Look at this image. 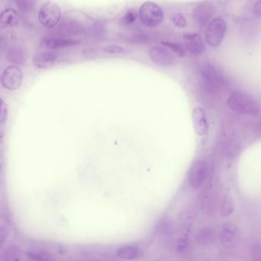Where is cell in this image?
Masks as SVG:
<instances>
[{"instance_id": "obj_1", "label": "cell", "mask_w": 261, "mask_h": 261, "mask_svg": "<svg viewBox=\"0 0 261 261\" xmlns=\"http://www.w3.org/2000/svg\"><path fill=\"white\" fill-rule=\"evenodd\" d=\"M203 88L211 94H219L227 87V82L222 73L210 64H204L198 71Z\"/></svg>"}, {"instance_id": "obj_2", "label": "cell", "mask_w": 261, "mask_h": 261, "mask_svg": "<svg viewBox=\"0 0 261 261\" xmlns=\"http://www.w3.org/2000/svg\"><path fill=\"white\" fill-rule=\"evenodd\" d=\"M230 111L242 115L256 116L259 114V106L251 96L241 91L232 93L227 100Z\"/></svg>"}, {"instance_id": "obj_3", "label": "cell", "mask_w": 261, "mask_h": 261, "mask_svg": "<svg viewBox=\"0 0 261 261\" xmlns=\"http://www.w3.org/2000/svg\"><path fill=\"white\" fill-rule=\"evenodd\" d=\"M139 17L140 22L145 27L155 28L163 23L164 13L160 6L155 3L147 1L140 7Z\"/></svg>"}, {"instance_id": "obj_4", "label": "cell", "mask_w": 261, "mask_h": 261, "mask_svg": "<svg viewBox=\"0 0 261 261\" xmlns=\"http://www.w3.org/2000/svg\"><path fill=\"white\" fill-rule=\"evenodd\" d=\"M38 19L42 27L48 29L54 28L60 22V8L54 2H47L41 7Z\"/></svg>"}, {"instance_id": "obj_5", "label": "cell", "mask_w": 261, "mask_h": 261, "mask_svg": "<svg viewBox=\"0 0 261 261\" xmlns=\"http://www.w3.org/2000/svg\"><path fill=\"white\" fill-rule=\"evenodd\" d=\"M227 30L225 21L221 18L213 19L207 25L205 33V39L207 44L212 48L218 47L224 39Z\"/></svg>"}, {"instance_id": "obj_6", "label": "cell", "mask_w": 261, "mask_h": 261, "mask_svg": "<svg viewBox=\"0 0 261 261\" xmlns=\"http://www.w3.org/2000/svg\"><path fill=\"white\" fill-rule=\"evenodd\" d=\"M208 165L205 160H197L191 166L188 173V183L192 189L201 187L207 177Z\"/></svg>"}, {"instance_id": "obj_7", "label": "cell", "mask_w": 261, "mask_h": 261, "mask_svg": "<svg viewBox=\"0 0 261 261\" xmlns=\"http://www.w3.org/2000/svg\"><path fill=\"white\" fill-rule=\"evenodd\" d=\"M23 74L19 67L10 65L7 67L1 74V84L6 89L16 91L20 88Z\"/></svg>"}, {"instance_id": "obj_8", "label": "cell", "mask_w": 261, "mask_h": 261, "mask_svg": "<svg viewBox=\"0 0 261 261\" xmlns=\"http://www.w3.org/2000/svg\"><path fill=\"white\" fill-rule=\"evenodd\" d=\"M220 242L226 248L230 249L235 247L239 241V229L233 223L227 222L220 227L218 231Z\"/></svg>"}, {"instance_id": "obj_9", "label": "cell", "mask_w": 261, "mask_h": 261, "mask_svg": "<svg viewBox=\"0 0 261 261\" xmlns=\"http://www.w3.org/2000/svg\"><path fill=\"white\" fill-rule=\"evenodd\" d=\"M149 56L151 61L159 66H169L175 62V57L172 51L163 47H152L149 49Z\"/></svg>"}, {"instance_id": "obj_10", "label": "cell", "mask_w": 261, "mask_h": 261, "mask_svg": "<svg viewBox=\"0 0 261 261\" xmlns=\"http://www.w3.org/2000/svg\"><path fill=\"white\" fill-rule=\"evenodd\" d=\"M60 57V54L56 51H41L33 58V64L38 69H46L56 65L59 62Z\"/></svg>"}, {"instance_id": "obj_11", "label": "cell", "mask_w": 261, "mask_h": 261, "mask_svg": "<svg viewBox=\"0 0 261 261\" xmlns=\"http://www.w3.org/2000/svg\"><path fill=\"white\" fill-rule=\"evenodd\" d=\"M213 15V8L208 4H201L194 9L192 17L199 27H204Z\"/></svg>"}, {"instance_id": "obj_12", "label": "cell", "mask_w": 261, "mask_h": 261, "mask_svg": "<svg viewBox=\"0 0 261 261\" xmlns=\"http://www.w3.org/2000/svg\"><path fill=\"white\" fill-rule=\"evenodd\" d=\"M40 45L47 49H59L79 45V41L63 38L43 37L40 39Z\"/></svg>"}, {"instance_id": "obj_13", "label": "cell", "mask_w": 261, "mask_h": 261, "mask_svg": "<svg viewBox=\"0 0 261 261\" xmlns=\"http://www.w3.org/2000/svg\"><path fill=\"white\" fill-rule=\"evenodd\" d=\"M84 28L80 22L75 19H65L58 28L56 33L60 36H76L83 33Z\"/></svg>"}, {"instance_id": "obj_14", "label": "cell", "mask_w": 261, "mask_h": 261, "mask_svg": "<svg viewBox=\"0 0 261 261\" xmlns=\"http://www.w3.org/2000/svg\"><path fill=\"white\" fill-rule=\"evenodd\" d=\"M184 42L186 48L191 54L194 56H200L204 53V42L201 36L197 33L185 35Z\"/></svg>"}, {"instance_id": "obj_15", "label": "cell", "mask_w": 261, "mask_h": 261, "mask_svg": "<svg viewBox=\"0 0 261 261\" xmlns=\"http://www.w3.org/2000/svg\"><path fill=\"white\" fill-rule=\"evenodd\" d=\"M194 127L198 136H204L207 134L208 129L207 117L204 110L201 108H196L192 112Z\"/></svg>"}, {"instance_id": "obj_16", "label": "cell", "mask_w": 261, "mask_h": 261, "mask_svg": "<svg viewBox=\"0 0 261 261\" xmlns=\"http://www.w3.org/2000/svg\"><path fill=\"white\" fill-rule=\"evenodd\" d=\"M19 16L14 9L9 8L3 12L0 16V27L2 30L13 28L17 25Z\"/></svg>"}, {"instance_id": "obj_17", "label": "cell", "mask_w": 261, "mask_h": 261, "mask_svg": "<svg viewBox=\"0 0 261 261\" xmlns=\"http://www.w3.org/2000/svg\"><path fill=\"white\" fill-rule=\"evenodd\" d=\"M7 59L15 65H23L27 61V54L22 47L15 45L7 51Z\"/></svg>"}, {"instance_id": "obj_18", "label": "cell", "mask_w": 261, "mask_h": 261, "mask_svg": "<svg viewBox=\"0 0 261 261\" xmlns=\"http://www.w3.org/2000/svg\"><path fill=\"white\" fill-rule=\"evenodd\" d=\"M117 256L124 259H133L143 255L141 249L134 246H124L120 247L117 251Z\"/></svg>"}, {"instance_id": "obj_19", "label": "cell", "mask_w": 261, "mask_h": 261, "mask_svg": "<svg viewBox=\"0 0 261 261\" xmlns=\"http://www.w3.org/2000/svg\"><path fill=\"white\" fill-rule=\"evenodd\" d=\"M137 16H138V13H137L135 10H130L129 11L126 12V14L120 18V24L121 27H127V25H131L134 23L137 20Z\"/></svg>"}, {"instance_id": "obj_20", "label": "cell", "mask_w": 261, "mask_h": 261, "mask_svg": "<svg viewBox=\"0 0 261 261\" xmlns=\"http://www.w3.org/2000/svg\"><path fill=\"white\" fill-rule=\"evenodd\" d=\"M214 232L210 229L201 230L197 235V241L200 244H207L212 242L214 239Z\"/></svg>"}, {"instance_id": "obj_21", "label": "cell", "mask_w": 261, "mask_h": 261, "mask_svg": "<svg viewBox=\"0 0 261 261\" xmlns=\"http://www.w3.org/2000/svg\"><path fill=\"white\" fill-rule=\"evenodd\" d=\"M164 46L167 47L169 49L172 50L174 53H176L180 57H183L186 56V50L184 47L178 43H173V42H162Z\"/></svg>"}, {"instance_id": "obj_22", "label": "cell", "mask_w": 261, "mask_h": 261, "mask_svg": "<svg viewBox=\"0 0 261 261\" xmlns=\"http://www.w3.org/2000/svg\"><path fill=\"white\" fill-rule=\"evenodd\" d=\"M103 50L108 54L112 55L126 54V53H128V50L126 49V48L120 46V45H108V46L105 47Z\"/></svg>"}, {"instance_id": "obj_23", "label": "cell", "mask_w": 261, "mask_h": 261, "mask_svg": "<svg viewBox=\"0 0 261 261\" xmlns=\"http://www.w3.org/2000/svg\"><path fill=\"white\" fill-rule=\"evenodd\" d=\"M233 202L228 197H226L223 200V204L221 205V212H222L223 216H227L231 213L233 209Z\"/></svg>"}, {"instance_id": "obj_24", "label": "cell", "mask_w": 261, "mask_h": 261, "mask_svg": "<svg viewBox=\"0 0 261 261\" xmlns=\"http://www.w3.org/2000/svg\"><path fill=\"white\" fill-rule=\"evenodd\" d=\"M28 256L30 259H34V260H48V259H51L50 254L45 253V252H29Z\"/></svg>"}, {"instance_id": "obj_25", "label": "cell", "mask_w": 261, "mask_h": 261, "mask_svg": "<svg viewBox=\"0 0 261 261\" xmlns=\"http://www.w3.org/2000/svg\"><path fill=\"white\" fill-rule=\"evenodd\" d=\"M172 20L174 25L178 27V28H184L186 25V19H185L184 16L181 13H176V14L173 15L172 17Z\"/></svg>"}, {"instance_id": "obj_26", "label": "cell", "mask_w": 261, "mask_h": 261, "mask_svg": "<svg viewBox=\"0 0 261 261\" xmlns=\"http://www.w3.org/2000/svg\"><path fill=\"white\" fill-rule=\"evenodd\" d=\"M90 32H91V34L94 35V36H101L103 33H105V28L101 23L97 22V23H94V25L91 27Z\"/></svg>"}, {"instance_id": "obj_27", "label": "cell", "mask_w": 261, "mask_h": 261, "mask_svg": "<svg viewBox=\"0 0 261 261\" xmlns=\"http://www.w3.org/2000/svg\"><path fill=\"white\" fill-rule=\"evenodd\" d=\"M252 259L261 261V244L253 246L251 250Z\"/></svg>"}, {"instance_id": "obj_28", "label": "cell", "mask_w": 261, "mask_h": 261, "mask_svg": "<svg viewBox=\"0 0 261 261\" xmlns=\"http://www.w3.org/2000/svg\"><path fill=\"white\" fill-rule=\"evenodd\" d=\"M82 56L84 57L88 58V59H91V58H94L97 55V50L94 48H85L82 51Z\"/></svg>"}, {"instance_id": "obj_29", "label": "cell", "mask_w": 261, "mask_h": 261, "mask_svg": "<svg viewBox=\"0 0 261 261\" xmlns=\"http://www.w3.org/2000/svg\"><path fill=\"white\" fill-rule=\"evenodd\" d=\"M7 113H8V110H7V105H6L4 100H2V103H1V114H0V122H1V123H4V122L7 120Z\"/></svg>"}, {"instance_id": "obj_30", "label": "cell", "mask_w": 261, "mask_h": 261, "mask_svg": "<svg viewBox=\"0 0 261 261\" xmlns=\"http://www.w3.org/2000/svg\"><path fill=\"white\" fill-rule=\"evenodd\" d=\"M17 2L22 10H29L33 7V0H17Z\"/></svg>"}, {"instance_id": "obj_31", "label": "cell", "mask_w": 261, "mask_h": 261, "mask_svg": "<svg viewBox=\"0 0 261 261\" xmlns=\"http://www.w3.org/2000/svg\"><path fill=\"white\" fill-rule=\"evenodd\" d=\"M132 39L134 42L143 43V42H148L149 37L148 36H145V35H135V36H133Z\"/></svg>"}, {"instance_id": "obj_32", "label": "cell", "mask_w": 261, "mask_h": 261, "mask_svg": "<svg viewBox=\"0 0 261 261\" xmlns=\"http://www.w3.org/2000/svg\"><path fill=\"white\" fill-rule=\"evenodd\" d=\"M253 14L257 17H261V0H258L253 7Z\"/></svg>"}, {"instance_id": "obj_33", "label": "cell", "mask_w": 261, "mask_h": 261, "mask_svg": "<svg viewBox=\"0 0 261 261\" xmlns=\"http://www.w3.org/2000/svg\"><path fill=\"white\" fill-rule=\"evenodd\" d=\"M256 134L261 136V121H259V123H258V124L256 125Z\"/></svg>"}]
</instances>
